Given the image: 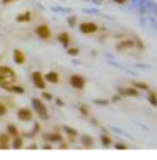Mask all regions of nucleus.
Masks as SVG:
<instances>
[{
	"label": "nucleus",
	"instance_id": "1",
	"mask_svg": "<svg viewBox=\"0 0 157 160\" xmlns=\"http://www.w3.org/2000/svg\"><path fill=\"white\" fill-rule=\"evenodd\" d=\"M17 80H18V76H17L15 71L11 66L0 65V86L2 87L8 84H14V83H17Z\"/></svg>",
	"mask_w": 157,
	"mask_h": 160
},
{
	"label": "nucleus",
	"instance_id": "2",
	"mask_svg": "<svg viewBox=\"0 0 157 160\" xmlns=\"http://www.w3.org/2000/svg\"><path fill=\"white\" fill-rule=\"evenodd\" d=\"M32 106H33V109H35V113L42 120L48 119V109H47V106H46V104L40 98H32Z\"/></svg>",
	"mask_w": 157,
	"mask_h": 160
},
{
	"label": "nucleus",
	"instance_id": "3",
	"mask_svg": "<svg viewBox=\"0 0 157 160\" xmlns=\"http://www.w3.org/2000/svg\"><path fill=\"white\" fill-rule=\"evenodd\" d=\"M69 84H71L75 90H77V91H83L87 86V79L83 75L73 73V75L69 76Z\"/></svg>",
	"mask_w": 157,
	"mask_h": 160
},
{
	"label": "nucleus",
	"instance_id": "4",
	"mask_svg": "<svg viewBox=\"0 0 157 160\" xmlns=\"http://www.w3.org/2000/svg\"><path fill=\"white\" fill-rule=\"evenodd\" d=\"M35 33L39 39L42 40H50L52 38V31L47 24H40L35 28Z\"/></svg>",
	"mask_w": 157,
	"mask_h": 160
},
{
	"label": "nucleus",
	"instance_id": "5",
	"mask_svg": "<svg viewBox=\"0 0 157 160\" xmlns=\"http://www.w3.org/2000/svg\"><path fill=\"white\" fill-rule=\"evenodd\" d=\"M79 31L81 32L83 35H94V33L99 31V25L92 21L81 22V24H79Z\"/></svg>",
	"mask_w": 157,
	"mask_h": 160
},
{
	"label": "nucleus",
	"instance_id": "6",
	"mask_svg": "<svg viewBox=\"0 0 157 160\" xmlns=\"http://www.w3.org/2000/svg\"><path fill=\"white\" fill-rule=\"evenodd\" d=\"M17 118H18V120H21V122H24V123L32 122L33 120V111L29 108H19L18 111H17Z\"/></svg>",
	"mask_w": 157,
	"mask_h": 160
},
{
	"label": "nucleus",
	"instance_id": "7",
	"mask_svg": "<svg viewBox=\"0 0 157 160\" xmlns=\"http://www.w3.org/2000/svg\"><path fill=\"white\" fill-rule=\"evenodd\" d=\"M31 78H32V82H33V84H35L36 88H39V90H44L46 88V83L47 82L44 80V75H43V73L33 72L31 75Z\"/></svg>",
	"mask_w": 157,
	"mask_h": 160
},
{
	"label": "nucleus",
	"instance_id": "8",
	"mask_svg": "<svg viewBox=\"0 0 157 160\" xmlns=\"http://www.w3.org/2000/svg\"><path fill=\"white\" fill-rule=\"evenodd\" d=\"M11 148V135L6 132H0V149H10Z\"/></svg>",
	"mask_w": 157,
	"mask_h": 160
},
{
	"label": "nucleus",
	"instance_id": "9",
	"mask_svg": "<svg viewBox=\"0 0 157 160\" xmlns=\"http://www.w3.org/2000/svg\"><path fill=\"white\" fill-rule=\"evenodd\" d=\"M44 80L47 83H50V84H58L59 80H61V76H59L58 72L55 71H50L44 75Z\"/></svg>",
	"mask_w": 157,
	"mask_h": 160
},
{
	"label": "nucleus",
	"instance_id": "10",
	"mask_svg": "<svg viewBox=\"0 0 157 160\" xmlns=\"http://www.w3.org/2000/svg\"><path fill=\"white\" fill-rule=\"evenodd\" d=\"M12 59H14V62L17 65H24L26 62V55H25L24 51L15 48L14 51H12Z\"/></svg>",
	"mask_w": 157,
	"mask_h": 160
},
{
	"label": "nucleus",
	"instance_id": "11",
	"mask_svg": "<svg viewBox=\"0 0 157 160\" xmlns=\"http://www.w3.org/2000/svg\"><path fill=\"white\" fill-rule=\"evenodd\" d=\"M58 42L61 43L65 48L71 47V35H69L68 32H61L58 35Z\"/></svg>",
	"mask_w": 157,
	"mask_h": 160
},
{
	"label": "nucleus",
	"instance_id": "12",
	"mask_svg": "<svg viewBox=\"0 0 157 160\" xmlns=\"http://www.w3.org/2000/svg\"><path fill=\"white\" fill-rule=\"evenodd\" d=\"M3 88L7 90L8 92H14V94H25V87H22V86H18L17 83H14V84L4 86Z\"/></svg>",
	"mask_w": 157,
	"mask_h": 160
},
{
	"label": "nucleus",
	"instance_id": "13",
	"mask_svg": "<svg viewBox=\"0 0 157 160\" xmlns=\"http://www.w3.org/2000/svg\"><path fill=\"white\" fill-rule=\"evenodd\" d=\"M135 47V40H131V39H124L121 42H119L116 44V48L117 50H123V48H134Z\"/></svg>",
	"mask_w": 157,
	"mask_h": 160
},
{
	"label": "nucleus",
	"instance_id": "14",
	"mask_svg": "<svg viewBox=\"0 0 157 160\" xmlns=\"http://www.w3.org/2000/svg\"><path fill=\"white\" fill-rule=\"evenodd\" d=\"M44 139H47L50 142H59L61 144L63 137L61 132H48V134H44Z\"/></svg>",
	"mask_w": 157,
	"mask_h": 160
},
{
	"label": "nucleus",
	"instance_id": "15",
	"mask_svg": "<svg viewBox=\"0 0 157 160\" xmlns=\"http://www.w3.org/2000/svg\"><path fill=\"white\" fill-rule=\"evenodd\" d=\"M17 22L22 24V22H31L32 21V12L31 11H25V12H21V14L17 15Z\"/></svg>",
	"mask_w": 157,
	"mask_h": 160
},
{
	"label": "nucleus",
	"instance_id": "16",
	"mask_svg": "<svg viewBox=\"0 0 157 160\" xmlns=\"http://www.w3.org/2000/svg\"><path fill=\"white\" fill-rule=\"evenodd\" d=\"M120 94L123 95H127V97H138L139 95V90L132 87H128V88H124V90H120Z\"/></svg>",
	"mask_w": 157,
	"mask_h": 160
},
{
	"label": "nucleus",
	"instance_id": "17",
	"mask_svg": "<svg viewBox=\"0 0 157 160\" xmlns=\"http://www.w3.org/2000/svg\"><path fill=\"white\" fill-rule=\"evenodd\" d=\"M80 142H81V145L86 146V148H92V146H94V138L90 135H81L80 137Z\"/></svg>",
	"mask_w": 157,
	"mask_h": 160
},
{
	"label": "nucleus",
	"instance_id": "18",
	"mask_svg": "<svg viewBox=\"0 0 157 160\" xmlns=\"http://www.w3.org/2000/svg\"><path fill=\"white\" fill-rule=\"evenodd\" d=\"M7 132L10 135H11V138H15V137L21 135V132H19L18 127H17L15 124H12V123H10V124H7Z\"/></svg>",
	"mask_w": 157,
	"mask_h": 160
},
{
	"label": "nucleus",
	"instance_id": "19",
	"mask_svg": "<svg viewBox=\"0 0 157 160\" xmlns=\"http://www.w3.org/2000/svg\"><path fill=\"white\" fill-rule=\"evenodd\" d=\"M12 148L14 149H22L24 148V138L21 135L12 138Z\"/></svg>",
	"mask_w": 157,
	"mask_h": 160
},
{
	"label": "nucleus",
	"instance_id": "20",
	"mask_svg": "<svg viewBox=\"0 0 157 160\" xmlns=\"http://www.w3.org/2000/svg\"><path fill=\"white\" fill-rule=\"evenodd\" d=\"M99 139H101V144L105 146V148H109V146H112V138H110L108 134H101Z\"/></svg>",
	"mask_w": 157,
	"mask_h": 160
},
{
	"label": "nucleus",
	"instance_id": "21",
	"mask_svg": "<svg viewBox=\"0 0 157 160\" xmlns=\"http://www.w3.org/2000/svg\"><path fill=\"white\" fill-rule=\"evenodd\" d=\"M63 131L66 132L69 137H72V138H76V137L79 135V132L76 131L75 128H72V127H69V126H63Z\"/></svg>",
	"mask_w": 157,
	"mask_h": 160
},
{
	"label": "nucleus",
	"instance_id": "22",
	"mask_svg": "<svg viewBox=\"0 0 157 160\" xmlns=\"http://www.w3.org/2000/svg\"><path fill=\"white\" fill-rule=\"evenodd\" d=\"M132 86H134L135 88H138V90H148V91H150L149 86L146 84V83H142V82H132Z\"/></svg>",
	"mask_w": 157,
	"mask_h": 160
},
{
	"label": "nucleus",
	"instance_id": "23",
	"mask_svg": "<svg viewBox=\"0 0 157 160\" xmlns=\"http://www.w3.org/2000/svg\"><path fill=\"white\" fill-rule=\"evenodd\" d=\"M148 99H149V102H150V105H152V106H157V95H156V92L150 91Z\"/></svg>",
	"mask_w": 157,
	"mask_h": 160
},
{
	"label": "nucleus",
	"instance_id": "24",
	"mask_svg": "<svg viewBox=\"0 0 157 160\" xmlns=\"http://www.w3.org/2000/svg\"><path fill=\"white\" fill-rule=\"evenodd\" d=\"M66 52H68L69 55H79L80 50H79V47H68L66 48Z\"/></svg>",
	"mask_w": 157,
	"mask_h": 160
},
{
	"label": "nucleus",
	"instance_id": "25",
	"mask_svg": "<svg viewBox=\"0 0 157 160\" xmlns=\"http://www.w3.org/2000/svg\"><path fill=\"white\" fill-rule=\"evenodd\" d=\"M7 111L8 109H7V106H6L4 102H0V118L7 115Z\"/></svg>",
	"mask_w": 157,
	"mask_h": 160
},
{
	"label": "nucleus",
	"instance_id": "26",
	"mask_svg": "<svg viewBox=\"0 0 157 160\" xmlns=\"http://www.w3.org/2000/svg\"><path fill=\"white\" fill-rule=\"evenodd\" d=\"M79 111L81 112L83 116H88V115H90V111L87 109V106H84V105H80V106H79Z\"/></svg>",
	"mask_w": 157,
	"mask_h": 160
},
{
	"label": "nucleus",
	"instance_id": "27",
	"mask_svg": "<svg viewBox=\"0 0 157 160\" xmlns=\"http://www.w3.org/2000/svg\"><path fill=\"white\" fill-rule=\"evenodd\" d=\"M42 97L44 99H47V101H51V99H52V95L50 94V92H47V91H43L42 92Z\"/></svg>",
	"mask_w": 157,
	"mask_h": 160
},
{
	"label": "nucleus",
	"instance_id": "28",
	"mask_svg": "<svg viewBox=\"0 0 157 160\" xmlns=\"http://www.w3.org/2000/svg\"><path fill=\"white\" fill-rule=\"evenodd\" d=\"M68 22H69V25H71L72 28H73V26H76V17H72V18H69Z\"/></svg>",
	"mask_w": 157,
	"mask_h": 160
},
{
	"label": "nucleus",
	"instance_id": "29",
	"mask_svg": "<svg viewBox=\"0 0 157 160\" xmlns=\"http://www.w3.org/2000/svg\"><path fill=\"white\" fill-rule=\"evenodd\" d=\"M115 148L120 151V149H127V146H125L124 144H116V145H115Z\"/></svg>",
	"mask_w": 157,
	"mask_h": 160
},
{
	"label": "nucleus",
	"instance_id": "30",
	"mask_svg": "<svg viewBox=\"0 0 157 160\" xmlns=\"http://www.w3.org/2000/svg\"><path fill=\"white\" fill-rule=\"evenodd\" d=\"M3 4H11V3H17L18 0H2Z\"/></svg>",
	"mask_w": 157,
	"mask_h": 160
},
{
	"label": "nucleus",
	"instance_id": "31",
	"mask_svg": "<svg viewBox=\"0 0 157 160\" xmlns=\"http://www.w3.org/2000/svg\"><path fill=\"white\" fill-rule=\"evenodd\" d=\"M115 3H117V4H124V3H127V0H113Z\"/></svg>",
	"mask_w": 157,
	"mask_h": 160
},
{
	"label": "nucleus",
	"instance_id": "32",
	"mask_svg": "<svg viewBox=\"0 0 157 160\" xmlns=\"http://www.w3.org/2000/svg\"><path fill=\"white\" fill-rule=\"evenodd\" d=\"M69 148V144H65V142H61V149H66Z\"/></svg>",
	"mask_w": 157,
	"mask_h": 160
},
{
	"label": "nucleus",
	"instance_id": "33",
	"mask_svg": "<svg viewBox=\"0 0 157 160\" xmlns=\"http://www.w3.org/2000/svg\"><path fill=\"white\" fill-rule=\"evenodd\" d=\"M43 148H44V149H51V148H52V146H51V145H50V144H47V145H44V146H43Z\"/></svg>",
	"mask_w": 157,
	"mask_h": 160
}]
</instances>
